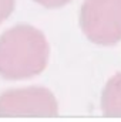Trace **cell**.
Wrapping results in <instances>:
<instances>
[{
	"mask_svg": "<svg viewBox=\"0 0 121 122\" xmlns=\"http://www.w3.org/2000/svg\"><path fill=\"white\" fill-rule=\"evenodd\" d=\"M36 3L44 6V7H49V9H56V7H61L67 3H70L71 0H34Z\"/></svg>",
	"mask_w": 121,
	"mask_h": 122,
	"instance_id": "6",
	"label": "cell"
},
{
	"mask_svg": "<svg viewBox=\"0 0 121 122\" xmlns=\"http://www.w3.org/2000/svg\"><path fill=\"white\" fill-rule=\"evenodd\" d=\"M16 0H0V24L11 14Z\"/></svg>",
	"mask_w": 121,
	"mask_h": 122,
	"instance_id": "5",
	"label": "cell"
},
{
	"mask_svg": "<svg viewBox=\"0 0 121 122\" xmlns=\"http://www.w3.org/2000/svg\"><path fill=\"white\" fill-rule=\"evenodd\" d=\"M80 27L94 44H117L121 40V0H84Z\"/></svg>",
	"mask_w": 121,
	"mask_h": 122,
	"instance_id": "2",
	"label": "cell"
},
{
	"mask_svg": "<svg viewBox=\"0 0 121 122\" xmlns=\"http://www.w3.org/2000/svg\"><path fill=\"white\" fill-rule=\"evenodd\" d=\"M101 109L105 117L121 118V72L116 74L103 90Z\"/></svg>",
	"mask_w": 121,
	"mask_h": 122,
	"instance_id": "4",
	"label": "cell"
},
{
	"mask_svg": "<svg viewBox=\"0 0 121 122\" xmlns=\"http://www.w3.org/2000/svg\"><path fill=\"white\" fill-rule=\"evenodd\" d=\"M59 112L54 95L43 87H26L6 91L0 95V117L1 118H47L56 117Z\"/></svg>",
	"mask_w": 121,
	"mask_h": 122,
	"instance_id": "3",
	"label": "cell"
},
{
	"mask_svg": "<svg viewBox=\"0 0 121 122\" xmlns=\"http://www.w3.org/2000/svg\"><path fill=\"white\" fill-rule=\"evenodd\" d=\"M49 44L44 34L29 24H19L0 36V77L26 80L47 65Z\"/></svg>",
	"mask_w": 121,
	"mask_h": 122,
	"instance_id": "1",
	"label": "cell"
}]
</instances>
